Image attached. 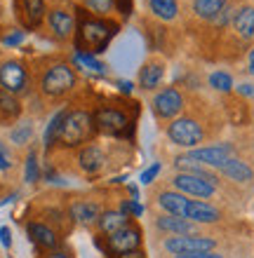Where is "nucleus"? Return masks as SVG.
I'll list each match as a JSON object with an SVG mask.
<instances>
[{"label":"nucleus","instance_id":"1","mask_svg":"<svg viewBox=\"0 0 254 258\" xmlns=\"http://www.w3.org/2000/svg\"><path fill=\"white\" fill-rule=\"evenodd\" d=\"M118 33V24L104 17H85L78 24V49L85 54H99Z\"/></svg>","mask_w":254,"mask_h":258},{"label":"nucleus","instance_id":"2","mask_svg":"<svg viewBox=\"0 0 254 258\" xmlns=\"http://www.w3.org/2000/svg\"><path fill=\"white\" fill-rule=\"evenodd\" d=\"M40 92L47 99H62L66 96L69 92H73L78 85V75L73 71L71 63H64V61H57V63H49L40 75Z\"/></svg>","mask_w":254,"mask_h":258},{"label":"nucleus","instance_id":"3","mask_svg":"<svg viewBox=\"0 0 254 258\" xmlns=\"http://www.w3.org/2000/svg\"><path fill=\"white\" fill-rule=\"evenodd\" d=\"M94 115H89L87 110L83 108H73L66 110V117H64V127H62V136H59V143H64L66 148H73V146H80L94 134Z\"/></svg>","mask_w":254,"mask_h":258},{"label":"nucleus","instance_id":"4","mask_svg":"<svg viewBox=\"0 0 254 258\" xmlns=\"http://www.w3.org/2000/svg\"><path fill=\"white\" fill-rule=\"evenodd\" d=\"M45 24H47V31L52 33V38H57L59 42L71 40V38L78 33L76 14L69 12V10H64V7H52V10H47Z\"/></svg>","mask_w":254,"mask_h":258},{"label":"nucleus","instance_id":"5","mask_svg":"<svg viewBox=\"0 0 254 258\" xmlns=\"http://www.w3.org/2000/svg\"><path fill=\"white\" fill-rule=\"evenodd\" d=\"M167 136L172 139V143H177L181 148H193L202 141V127H200L193 117H179L170 124L167 129Z\"/></svg>","mask_w":254,"mask_h":258},{"label":"nucleus","instance_id":"6","mask_svg":"<svg viewBox=\"0 0 254 258\" xmlns=\"http://www.w3.org/2000/svg\"><path fill=\"white\" fill-rule=\"evenodd\" d=\"M26 85H28V73L24 63L17 61V59L0 61V87L12 92V94H21V92H26Z\"/></svg>","mask_w":254,"mask_h":258},{"label":"nucleus","instance_id":"7","mask_svg":"<svg viewBox=\"0 0 254 258\" xmlns=\"http://www.w3.org/2000/svg\"><path fill=\"white\" fill-rule=\"evenodd\" d=\"M172 183L181 195H193V197H212L214 195V178L198 176V174H177L172 178Z\"/></svg>","mask_w":254,"mask_h":258},{"label":"nucleus","instance_id":"8","mask_svg":"<svg viewBox=\"0 0 254 258\" xmlns=\"http://www.w3.org/2000/svg\"><path fill=\"white\" fill-rule=\"evenodd\" d=\"M165 249L177 256H186V253H205L214 249V239L210 237H198V235H177L165 242Z\"/></svg>","mask_w":254,"mask_h":258},{"label":"nucleus","instance_id":"9","mask_svg":"<svg viewBox=\"0 0 254 258\" xmlns=\"http://www.w3.org/2000/svg\"><path fill=\"white\" fill-rule=\"evenodd\" d=\"M127 115L120 113L118 108H109V106H101V108L94 110V127L104 134H111V136H118V134H125L127 129Z\"/></svg>","mask_w":254,"mask_h":258},{"label":"nucleus","instance_id":"10","mask_svg":"<svg viewBox=\"0 0 254 258\" xmlns=\"http://www.w3.org/2000/svg\"><path fill=\"white\" fill-rule=\"evenodd\" d=\"M181 108H184V96L174 87L160 89L158 94H156V99H153V110H156V115L163 117V120H170V117L179 115Z\"/></svg>","mask_w":254,"mask_h":258},{"label":"nucleus","instance_id":"11","mask_svg":"<svg viewBox=\"0 0 254 258\" xmlns=\"http://www.w3.org/2000/svg\"><path fill=\"white\" fill-rule=\"evenodd\" d=\"M14 10H17V17L26 28H38L47 17V3L45 0H14Z\"/></svg>","mask_w":254,"mask_h":258},{"label":"nucleus","instance_id":"12","mask_svg":"<svg viewBox=\"0 0 254 258\" xmlns=\"http://www.w3.org/2000/svg\"><path fill=\"white\" fill-rule=\"evenodd\" d=\"M139 244H141V232H139L137 228H132V225L109 235V249L113 253H118V256H120V253L137 251Z\"/></svg>","mask_w":254,"mask_h":258},{"label":"nucleus","instance_id":"13","mask_svg":"<svg viewBox=\"0 0 254 258\" xmlns=\"http://www.w3.org/2000/svg\"><path fill=\"white\" fill-rule=\"evenodd\" d=\"M233 148L228 143H219V146H207V148H195L191 150L186 157H191L193 162H200V164H210V167H221L231 157Z\"/></svg>","mask_w":254,"mask_h":258},{"label":"nucleus","instance_id":"14","mask_svg":"<svg viewBox=\"0 0 254 258\" xmlns=\"http://www.w3.org/2000/svg\"><path fill=\"white\" fill-rule=\"evenodd\" d=\"M165 78V63L158 61V59H151L146 61L139 71V87L144 89H156Z\"/></svg>","mask_w":254,"mask_h":258},{"label":"nucleus","instance_id":"15","mask_svg":"<svg viewBox=\"0 0 254 258\" xmlns=\"http://www.w3.org/2000/svg\"><path fill=\"white\" fill-rule=\"evenodd\" d=\"M21 115L19 96L0 87V124H12Z\"/></svg>","mask_w":254,"mask_h":258},{"label":"nucleus","instance_id":"16","mask_svg":"<svg viewBox=\"0 0 254 258\" xmlns=\"http://www.w3.org/2000/svg\"><path fill=\"white\" fill-rule=\"evenodd\" d=\"M104 162H106V157H104L101 148L99 146H85L83 150H80V155H78V164H80V169L85 171V174H96V171H101Z\"/></svg>","mask_w":254,"mask_h":258},{"label":"nucleus","instance_id":"17","mask_svg":"<svg viewBox=\"0 0 254 258\" xmlns=\"http://www.w3.org/2000/svg\"><path fill=\"white\" fill-rule=\"evenodd\" d=\"M186 218L188 221H198V223H217L221 218V214H219V209H214L212 204L191 200L188 209H186Z\"/></svg>","mask_w":254,"mask_h":258},{"label":"nucleus","instance_id":"18","mask_svg":"<svg viewBox=\"0 0 254 258\" xmlns=\"http://www.w3.org/2000/svg\"><path fill=\"white\" fill-rule=\"evenodd\" d=\"M158 204L167 211V214H172V216L186 218V209H188L191 200L186 195H181V192H160Z\"/></svg>","mask_w":254,"mask_h":258},{"label":"nucleus","instance_id":"19","mask_svg":"<svg viewBox=\"0 0 254 258\" xmlns=\"http://www.w3.org/2000/svg\"><path fill=\"white\" fill-rule=\"evenodd\" d=\"M219 171L224 176L231 178V181H238V183H247V181H252V176H254V171L247 167V162L235 160V157H228L226 162L219 167Z\"/></svg>","mask_w":254,"mask_h":258},{"label":"nucleus","instance_id":"20","mask_svg":"<svg viewBox=\"0 0 254 258\" xmlns=\"http://www.w3.org/2000/svg\"><path fill=\"white\" fill-rule=\"evenodd\" d=\"M71 216H73V221H78V223L92 225V223H96V221H99V216H101V209H99L94 202L80 200V202H73V204H71Z\"/></svg>","mask_w":254,"mask_h":258},{"label":"nucleus","instance_id":"21","mask_svg":"<svg viewBox=\"0 0 254 258\" xmlns=\"http://www.w3.org/2000/svg\"><path fill=\"white\" fill-rule=\"evenodd\" d=\"M233 28H235V33L240 35V38H245V40L252 38L254 35V7L245 5L233 14Z\"/></svg>","mask_w":254,"mask_h":258},{"label":"nucleus","instance_id":"22","mask_svg":"<svg viewBox=\"0 0 254 258\" xmlns=\"http://www.w3.org/2000/svg\"><path fill=\"white\" fill-rule=\"evenodd\" d=\"M26 230H28V235H31V239H33L40 249H55L57 242H59V239H57V232L42 223H28Z\"/></svg>","mask_w":254,"mask_h":258},{"label":"nucleus","instance_id":"23","mask_svg":"<svg viewBox=\"0 0 254 258\" xmlns=\"http://www.w3.org/2000/svg\"><path fill=\"white\" fill-rule=\"evenodd\" d=\"M127 218L130 216L123 214V211H104L101 216H99V221H96V225H99V230L104 235H113V232L127 228Z\"/></svg>","mask_w":254,"mask_h":258},{"label":"nucleus","instance_id":"24","mask_svg":"<svg viewBox=\"0 0 254 258\" xmlns=\"http://www.w3.org/2000/svg\"><path fill=\"white\" fill-rule=\"evenodd\" d=\"M160 230L172 232V235H188L193 230V225L188 218H181V216H172V214H165V216H158L156 221Z\"/></svg>","mask_w":254,"mask_h":258},{"label":"nucleus","instance_id":"25","mask_svg":"<svg viewBox=\"0 0 254 258\" xmlns=\"http://www.w3.org/2000/svg\"><path fill=\"white\" fill-rule=\"evenodd\" d=\"M226 7V0H195L193 3V12L200 19H217Z\"/></svg>","mask_w":254,"mask_h":258},{"label":"nucleus","instance_id":"26","mask_svg":"<svg viewBox=\"0 0 254 258\" xmlns=\"http://www.w3.org/2000/svg\"><path fill=\"white\" fill-rule=\"evenodd\" d=\"M148 7H151V12L163 21L177 19V14H179L177 0H148Z\"/></svg>","mask_w":254,"mask_h":258},{"label":"nucleus","instance_id":"27","mask_svg":"<svg viewBox=\"0 0 254 258\" xmlns=\"http://www.w3.org/2000/svg\"><path fill=\"white\" fill-rule=\"evenodd\" d=\"M66 110H69V108H62L59 113H55V115H52L47 129H45V148H49L52 143L59 141V136H62V127H64V117H66Z\"/></svg>","mask_w":254,"mask_h":258},{"label":"nucleus","instance_id":"28","mask_svg":"<svg viewBox=\"0 0 254 258\" xmlns=\"http://www.w3.org/2000/svg\"><path fill=\"white\" fill-rule=\"evenodd\" d=\"M33 124L31 122H19L14 124V129L10 132V141L14 143V146H28L31 143V139H33Z\"/></svg>","mask_w":254,"mask_h":258},{"label":"nucleus","instance_id":"29","mask_svg":"<svg viewBox=\"0 0 254 258\" xmlns=\"http://www.w3.org/2000/svg\"><path fill=\"white\" fill-rule=\"evenodd\" d=\"M83 5L96 17H106L116 10V0H83Z\"/></svg>","mask_w":254,"mask_h":258},{"label":"nucleus","instance_id":"30","mask_svg":"<svg viewBox=\"0 0 254 258\" xmlns=\"http://www.w3.org/2000/svg\"><path fill=\"white\" fill-rule=\"evenodd\" d=\"M210 85H212L217 92H224V94H226V92L233 89V78L228 73H224V71H217V73L210 75Z\"/></svg>","mask_w":254,"mask_h":258},{"label":"nucleus","instance_id":"31","mask_svg":"<svg viewBox=\"0 0 254 258\" xmlns=\"http://www.w3.org/2000/svg\"><path fill=\"white\" fill-rule=\"evenodd\" d=\"M38 176H40V169H38V157H35V153H31L28 160H26V181L28 183H35Z\"/></svg>","mask_w":254,"mask_h":258},{"label":"nucleus","instance_id":"32","mask_svg":"<svg viewBox=\"0 0 254 258\" xmlns=\"http://www.w3.org/2000/svg\"><path fill=\"white\" fill-rule=\"evenodd\" d=\"M78 61L85 63L87 68H92V71H96V73H101L104 71V63L101 61H96L92 54H85V52H78Z\"/></svg>","mask_w":254,"mask_h":258},{"label":"nucleus","instance_id":"33","mask_svg":"<svg viewBox=\"0 0 254 258\" xmlns=\"http://www.w3.org/2000/svg\"><path fill=\"white\" fill-rule=\"evenodd\" d=\"M12 167V157H10V150L3 141H0V171H5Z\"/></svg>","mask_w":254,"mask_h":258},{"label":"nucleus","instance_id":"34","mask_svg":"<svg viewBox=\"0 0 254 258\" xmlns=\"http://www.w3.org/2000/svg\"><path fill=\"white\" fill-rule=\"evenodd\" d=\"M158 171H160V164H151V167L141 174V183H151L153 178L158 176Z\"/></svg>","mask_w":254,"mask_h":258},{"label":"nucleus","instance_id":"35","mask_svg":"<svg viewBox=\"0 0 254 258\" xmlns=\"http://www.w3.org/2000/svg\"><path fill=\"white\" fill-rule=\"evenodd\" d=\"M116 10L123 17H130V12H132V0H116Z\"/></svg>","mask_w":254,"mask_h":258},{"label":"nucleus","instance_id":"36","mask_svg":"<svg viewBox=\"0 0 254 258\" xmlns=\"http://www.w3.org/2000/svg\"><path fill=\"white\" fill-rule=\"evenodd\" d=\"M177 258H224L214 251H205V253H186V256H177Z\"/></svg>","mask_w":254,"mask_h":258},{"label":"nucleus","instance_id":"37","mask_svg":"<svg viewBox=\"0 0 254 258\" xmlns=\"http://www.w3.org/2000/svg\"><path fill=\"white\" fill-rule=\"evenodd\" d=\"M21 38H24V33H21V31H19V33L7 35V38H5V45H19V42H21Z\"/></svg>","mask_w":254,"mask_h":258},{"label":"nucleus","instance_id":"38","mask_svg":"<svg viewBox=\"0 0 254 258\" xmlns=\"http://www.w3.org/2000/svg\"><path fill=\"white\" fill-rule=\"evenodd\" d=\"M238 92H240L242 96H254V85H247V82H242L240 87H238Z\"/></svg>","mask_w":254,"mask_h":258},{"label":"nucleus","instance_id":"39","mask_svg":"<svg viewBox=\"0 0 254 258\" xmlns=\"http://www.w3.org/2000/svg\"><path fill=\"white\" fill-rule=\"evenodd\" d=\"M0 242H3V246H10V228H0Z\"/></svg>","mask_w":254,"mask_h":258},{"label":"nucleus","instance_id":"40","mask_svg":"<svg viewBox=\"0 0 254 258\" xmlns=\"http://www.w3.org/2000/svg\"><path fill=\"white\" fill-rule=\"evenodd\" d=\"M118 258H144V253L137 249V251H130V253H120Z\"/></svg>","mask_w":254,"mask_h":258},{"label":"nucleus","instance_id":"41","mask_svg":"<svg viewBox=\"0 0 254 258\" xmlns=\"http://www.w3.org/2000/svg\"><path fill=\"white\" fill-rule=\"evenodd\" d=\"M247 63H249V73L254 75V49L249 52V56H247Z\"/></svg>","mask_w":254,"mask_h":258},{"label":"nucleus","instance_id":"42","mask_svg":"<svg viewBox=\"0 0 254 258\" xmlns=\"http://www.w3.org/2000/svg\"><path fill=\"white\" fill-rule=\"evenodd\" d=\"M47 258H69V256H66V253H62V251H55V253H49Z\"/></svg>","mask_w":254,"mask_h":258}]
</instances>
